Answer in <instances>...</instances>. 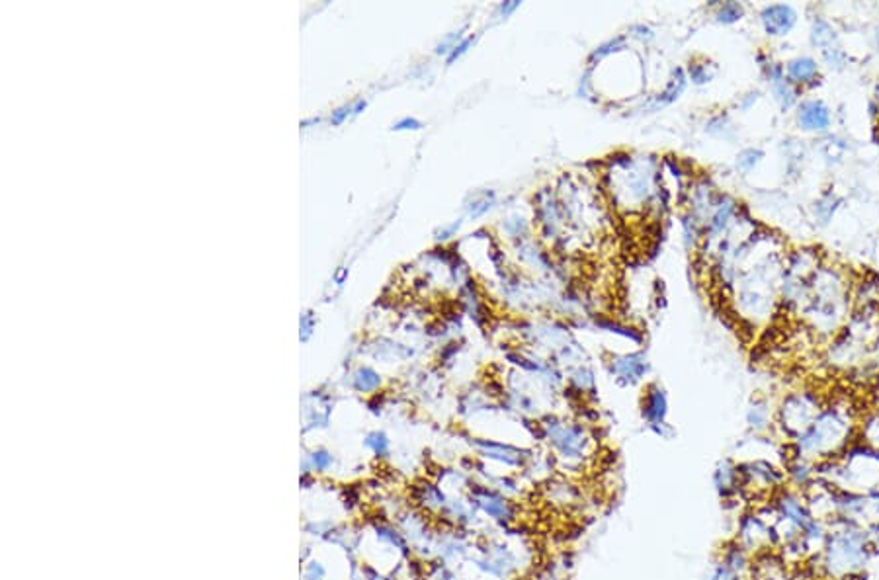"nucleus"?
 Returning <instances> with one entry per match:
<instances>
[{"label":"nucleus","mask_w":879,"mask_h":580,"mask_svg":"<svg viewBox=\"0 0 879 580\" xmlns=\"http://www.w3.org/2000/svg\"><path fill=\"white\" fill-rule=\"evenodd\" d=\"M795 18L797 16H795L791 6L774 4V6H768L762 12V24H764V29L770 36H786L787 31L793 27V24H795Z\"/></svg>","instance_id":"nucleus-1"},{"label":"nucleus","mask_w":879,"mask_h":580,"mask_svg":"<svg viewBox=\"0 0 879 580\" xmlns=\"http://www.w3.org/2000/svg\"><path fill=\"white\" fill-rule=\"evenodd\" d=\"M797 119H800L803 129L823 131L830 123V114H828V108L823 102H815L813 100V102H805L801 105Z\"/></svg>","instance_id":"nucleus-2"},{"label":"nucleus","mask_w":879,"mask_h":580,"mask_svg":"<svg viewBox=\"0 0 879 580\" xmlns=\"http://www.w3.org/2000/svg\"><path fill=\"white\" fill-rule=\"evenodd\" d=\"M787 75L797 82H807L817 75V63L809 57H801L795 59L787 65Z\"/></svg>","instance_id":"nucleus-3"},{"label":"nucleus","mask_w":879,"mask_h":580,"mask_svg":"<svg viewBox=\"0 0 879 580\" xmlns=\"http://www.w3.org/2000/svg\"><path fill=\"white\" fill-rule=\"evenodd\" d=\"M645 414L647 418L653 422H660L667 414V399L663 395V391H653L647 396V405H645Z\"/></svg>","instance_id":"nucleus-4"},{"label":"nucleus","mask_w":879,"mask_h":580,"mask_svg":"<svg viewBox=\"0 0 879 580\" xmlns=\"http://www.w3.org/2000/svg\"><path fill=\"white\" fill-rule=\"evenodd\" d=\"M834 31L828 27V24L825 22H819V24H815L813 29V43L815 45H821V47H825L828 43H832L834 41Z\"/></svg>","instance_id":"nucleus-5"},{"label":"nucleus","mask_w":879,"mask_h":580,"mask_svg":"<svg viewBox=\"0 0 879 580\" xmlns=\"http://www.w3.org/2000/svg\"><path fill=\"white\" fill-rule=\"evenodd\" d=\"M741 14H743V8L736 4V2H729V4H723V8L719 10V22H725V24H731V22H735L741 18Z\"/></svg>","instance_id":"nucleus-6"},{"label":"nucleus","mask_w":879,"mask_h":580,"mask_svg":"<svg viewBox=\"0 0 879 580\" xmlns=\"http://www.w3.org/2000/svg\"><path fill=\"white\" fill-rule=\"evenodd\" d=\"M776 94H778V100L782 102V108L787 110L791 102H793V92H791V88H789V84H787L786 80L778 79L776 82Z\"/></svg>","instance_id":"nucleus-7"},{"label":"nucleus","mask_w":879,"mask_h":580,"mask_svg":"<svg viewBox=\"0 0 879 580\" xmlns=\"http://www.w3.org/2000/svg\"><path fill=\"white\" fill-rule=\"evenodd\" d=\"M748 420L752 422V426H756V428H764L766 426V410L764 409H754L750 412V416H748Z\"/></svg>","instance_id":"nucleus-8"},{"label":"nucleus","mask_w":879,"mask_h":580,"mask_svg":"<svg viewBox=\"0 0 879 580\" xmlns=\"http://www.w3.org/2000/svg\"><path fill=\"white\" fill-rule=\"evenodd\" d=\"M471 43H473V38H467V40L461 41L460 45H456V47H454V51H451V55L447 57V63H454L460 55H463V53L467 51V47H469Z\"/></svg>","instance_id":"nucleus-9"},{"label":"nucleus","mask_w":879,"mask_h":580,"mask_svg":"<svg viewBox=\"0 0 879 580\" xmlns=\"http://www.w3.org/2000/svg\"><path fill=\"white\" fill-rule=\"evenodd\" d=\"M420 127H422V123H420L419 119H412V118L401 119L399 123H395L393 125V129H397V131H401V129H420Z\"/></svg>","instance_id":"nucleus-10"},{"label":"nucleus","mask_w":879,"mask_h":580,"mask_svg":"<svg viewBox=\"0 0 879 580\" xmlns=\"http://www.w3.org/2000/svg\"><path fill=\"white\" fill-rule=\"evenodd\" d=\"M690 75H692V79H694L697 84H702V82H706V80L709 79L708 75H706V66H700V65L692 66V68H690Z\"/></svg>","instance_id":"nucleus-11"},{"label":"nucleus","mask_w":879,"mask_h":580,"mask_svg":"<svg viewBox=\"0 0 879 580\" xmlns=\"http://www.w3.org/2000/svg\"><path fill=\"white\" fill-rule=\"evenodd\" d=\"M348 112H350L348 108H341V110H336V112L332 114V118H330V121H332L334 125H338V123H342V119L348 116Z\"/></svg>","instance_id":"nucleus-12"},{"label":"nucleus","mask_w":879,"mask_h":580,"mask_svg":"<svg viewBox=\"0 0 879 580\" xmlns=\"http://www.w3.org/2000/svg\"><path fill=\"white\" fill-rule=\"evenodd\" d=\"M458 229H460V223H454L451 227H447V229H444V231L440 233V237H438V238H447L449 235H451V233H454V231H458Z\"/></svg>","instance_id":"nucleus-13"},{"label":"nucleus","mask_w":879,"mask_h":580,"mask_svg":"<svg viewBox=\"0 0 879 580\" xmlns=\"http://www.w3.org/2000/svg\"><path fill=\"white\" fill-rule=\"evenodd\" d=\"M514 8H518V2H512V4H502V6H500V10H502L504 14L512 12Z\"/></svg>","instance_id":"nucleus-14"},{"label":"nucleus","mask_w":879,"mask_h":580,"mask_svg":"<svg viewBox=\"0 0 879 580\" xmlns=\"http://www.w3.org/2000/svg\"><path fill=\"white\" fill-rule=\"evenodd\" d=\"M364 108H366V102H364V100H360V102H358V104H356V108H354V114H360V112H362V110H364Z\"/></svg>","instance_id":"nucleus-15"},{"label":"nucleus","mask_w":879,"mask_h":580,"mask_svg":"<svg viewBox=\"0 0 879 580\" xmlns=\"http://www.w3.org/2000/svg\"><path fill=\"white\" fill-rule=\"evenodd\" d=\"M878 43H879V29H878Z\"/></svg>","instance_id":"nucleus-16"}]
</instances>
